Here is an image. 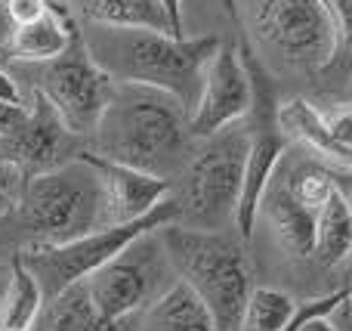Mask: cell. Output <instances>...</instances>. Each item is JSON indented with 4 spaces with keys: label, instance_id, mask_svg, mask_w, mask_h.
<instances>
[{
    "label": "cell",
    "instance_id": "cell-1",
    "mask_svg": "<svg viewBox=\"0 0 352 331\" xmlns=\"http://www.w3.org/2000/svg\"><path fill=\"white\" fill-rule=\"evenodd\" d=\"M84 43L118 84L158 87L173 93L186 109H195L207 65L223 47L217 34L176 37L167 31L109 28V25H87Z\"/></svg>",
    "mask_w": 352,
    "mask_h": 331
},
{
    "label": "cell",
    "instance_id": "cell-2",
    "mask_svg": "<svg viewBox=\"0 0 352 331\" xmlns=\"http://www.w3.org/2000/svg\"><path fill=\"white\" fill-rule=\"evenodd\" d=\"M90 140V152L102 158L170 177L176 167H182L192 140L188 109L173 93L158 87L115 84V96Z\"/></svg>",
    "mask_w": 352,
    "mask_h": 331
},
{
    "label": "cell",
    "instance_id": "cell-3",
    "mask_svg": "<svg viewBox=\"0 0 352 331\" xmlns=\"http://www.w3.org/2000/svg\"><path fill=\"white\" fill-rule=\"evenodd\" d=\"M158 239L173 273L210 307L217 331H241L248 301L254 295V276L238 239L223 229H192L182 223H167L158 229Z\"/></svg>",
    "mask_w": 352,
    "mask_h": 331
},
{
    "label": "cell",
    "instance_id": "cell-4",
    "mask_svg": "<svg viewBox=\"0 0 352 331\" xmlns=\"http://www.w3.org/2000/svg\"><path fill=\"white\" fill-rule=\"evenodd\" d=\"M19 217L37 245H65L105 226L99 173L84 155L22 183Z\"/></svg>",
    "mask_w": 352,
    "mask_h": 331
},
{
    "label": "cell",
    "instance_id": "cell-5",
    "mask_svg": "<svg viewBox=\"0 0 352 331\" xmlns=\"http://www.w3.org/2000/svg\"><path fill=\"white\" fill-rule=\"evenodd\" d=\"M250 130L241 124L207 136L192 161L182 164L179 189V223L192 229H226L235 226L238 198H241L244 164H248Z\"/></svg>",
    "mask_w": 352,
    "mask_h": 331
},
{
    "label": "cell",
    "instance_id": "cell-6",
    "mask_svg": "<svg viewBox=\"0 0 352 331\" xmlns=\"http://www.w3.org/2000/svg\"><path fill=\"white\" fill-rule=\"evenodd\" d=\"M167 223H179L176 195L164 198L158 208H152L140 220L121 223V226H102L96 233H87L74 242H65V245H37V242H31L19 257L25 260V266L41 282L43 297H53L59 291H65L68 285L84 282L90 273H96L102 264L118 257L127 245H133L136 239H142L148 233H158Z\"/></svg>",
    "mask_w": 352,
    "mask_h": 331
},
{
    "label": "cell",
    "instance_id": "cell-7",
    "mask_svg": "<svg viewBox=\"0 0 352 331\" xmlns=\"http://www.w3.org/2000/svg\"><path fill=\"white\" fill-rule=\"evenodd\" d=\"M250 34L278 59L324 72L337 53V31L322 0H248Z\"/></svg>",
    "mask_w": 352,
    "mask_h": 331
},
{
    "label": "cell",
    "instance_id": "cell-8",
    "mask_svg": "<svg viewBox=\"0 0 352 331\" xmlns=\"http://www.w3.org/2000/svg\"><path fill=\"white\" fill-rule=\"evenodd\" d=\"M164 270H173L170 257H167L158 233H148L136 239L133 245H127L109 264H102L96 273H90L84 285L99 316L105 322L124 325L164 291H158V279L164 276Z\"/></svg>",
    "mask_w": 352,
    "mask_h": 331
},
{
    "label": "cell",
    "instance_id": "cell-9",
    "mask_svg": "<svg viewBox=\"0 0 352 331\" xmlns=\"http://www.w3.org/2000/svg\"><path fill=\"white\" fill-rule=\"evenodd\" d=\"M37 81H41L37 90L56 105V111L74 136H93L118 84L90 56L84 43V31L62 56H56L53 62H43Z\"/></svg>",
    "mask_w": 352,
    "mask_h": 331
},
{
    "label": "cell",
    "instance_id": "cell-10",
    "mask_svg": "<svg viewBox=\"0 0 352 331\" xmlns=\"http://www.w3.org/2000/svg\"><path fill=\"white\" fill-rule=\"evenodd\" d=\"M78 140L80 136L68 130L56 105L34 87L28 115L12 130L0 134V171L19 173L25 183L34 173L53 171V167L72 161L78 152H84L78 149Z\"/></svg>",
    "mask_w": 352,
    "mask_h": 331
},
{
    "label": "cell",
    "instance_id": "cell-11",
    "mask_svg": "<svg viewBox=\"0 0 352 331\" xmlns=\"http://www.w3.org/2000/svg\"><path fill=\"white\" fill-rule=\"evenodd\" d=\"M254 111V78L235 47H219L204 74V87L188 115L192 140H207L219 130L241 124Z\"/></svg>",
    "mask_w": 352,
    "mask_h": 331
},
{
    "label": "cell",
    "instance_id": "cell-12",
    "mask_svg": "<svg viewBox=\"0 0 352 331\" xmlns=\"http://www.w3.org/2000/svg\"><path fill=\"white\" fill-rule=\"evenodd\" d=\"M87 161L96 167L99 183H102V202H105V226H121L146 217L152 208H158L164 198L173 195V180L158 177V173L140 171L130 164H118L102 155L84 149Z\"/></svg>",
    "mask_w": 352,
    "mask_h": 331
},
{
    "label": "cell",
    "instance_id": "cell-13",
    "mask_svg": "<svg viewBox=\"0 0 352 331\" xmlns=\"http://www.w3.org/2000/svg\"><path fill=\"white\" fill-rule=\"evenodd\" d=\"M287 149V136L278 127V109H266L256 127H250V149H248V164H244V183L241 198H238V214L235 229L244 242L254 235L256 217L263 211V198H266L269 186L275 180V171L281 164V155Z\"/></svg>",
    "mask_w": 352,
    "mask_h": 331
},
{
    "label": "cell",
    "instance_id": "cell-14",
    "mask_svg": "<svg viewBox=\"0 0 352 331\" xmlns=\"http://www.w3.org/2000/svg\"><path fill=\"white\" fill-rule=\"evenodd\" d=\"M10 41H6V53L10 59L25 62V65H43L62 56L74 41L80 37V28L74 25L72 12L62 6L50 3V10L41 19L28 25H10Z\"/></svg>",
    "mask_w": 352,
    "mask_h": 331
},
{
    "label": "cell",
    "instance_id": "cell-15",
    "mask_svg": "<svg viewBox=\"0 0 352 331\" xmlns=\"http://www.w3.org/2000/svg\"><path fill=\"white\" fill-rule=\"evenodd\" d=\"M136 331H217L213 313L179 276L142 310Z\"/></svg>",
    "mask_w": 352,
    "mask_h": 331
},
{
    "label": "cell",
    "instance_id": "cell-16",
    "mask_svg": "<svg viewBox=\"0 0 352 331\" xmlns=\"http://www.w3.org/2000/svg\"><path fill=\"white\" fill-rule=\"evenodd\" d=\"M278 127L285 130L287 140L300 142L306 152L316 155L324 164L352 167V149L334 140V134L322 118V109H316L306 99H287L285 105H278Z\"/></svg>",
    "mask_w": 352,
    "mask_h": 331
},
{
    "label": "cell",
    "instance_id": "cell-17",
    "mask_svg": "<svg viewBox=\"0 0 352 331\" xmlns=\"http://www.w3.org/2000/svg\"><path fill=\"white\" fill-rule=\"evenodd\" d=\"M84 25H109V28H152L186 37L176 31L161 0H68Z\"/></svg>",
    "mask_w": 352,
    "mask_h": 331
},
{
    "label": "cell",
    "instance_id": "cell-18",
    "mask_svg": "<svg viewBox=\"0 0 352 331\" xmlns=\"http://www.w3.org/2000/svg\"><path fill=\"white\" fill-rule=\"evenodd\" d=\"M263 208H266V217L272 223L275 239L281 242V248L287 254H294V257H312V248H316V211L303 208L287 192V186H278V189L269 186Z\"/></svg>",
    "mask_w": 352,
    "mask_h": 331
},
{
    "label": "cell",
    "instance_id": "cell-19",
    "mask_svg": "<svg viewBox=\"0 0 352 331\" xmlns=\"http://www.w3.org/2000/svg\"><path fill=\"white\" fill-rule=\"evenodd\" d=\"M121 325L105 322L93 303L84 282L68 285L65 291L47 297L31 331H118Z\"/></svg>",
    "mask_w": 352,
    "mask_h": 331
},
{
    "label": "cell",
    "instance_id": "cell-20",
    "mask_svg": "<svg viewBox=\"0 0 352 331\" xmlns=\"http://www.w3.org/2000/svg\"><path fill=\"white\" fill-rule=\"evenodd\" d=\"M312 257L324 270H340V266L346 270V264L352 260V208L340 195V189H334V195L316 214V248H312Z\"/></svg>",
    "mask_w": 352,
    "mask_h": 331
},
{
    "label": "cell",
    "instance_id": "cell-21",
    "mask_svg": "<svg viewBox=\"0 0 352 331\" xmlns=\"http://www.w3.org/2000/svg\"><path fill=\"white\" fill-rule=\"evenodd\" d=\"M43 303H47V297H43L41 282L16 254L10 264V285H6V295L0 301V331H31Z\"/></svg>",
    "mask_w": 352,
    "mask_h": 331
},
{
    "label": "cell",
    "instance_id": "cell-22",
    "mask_svg": "<svg viewBox=\"0 0 352 331\" xmlns=\"http://www.w3.org/2000/svg\"><path fill=\"white\" fill-rule=\"evenodd\" d=\"M294 313V301L278 288H254L241 331H281Z\"/></svg>",
    "mask_w": 352,
    "mask_h": 331
},
{
    "label": "cell",
    "instance_id": "cell-23",
    "mask_svg": "<svg viewBox=\"0 0 352 331\" xmlns=\"http://www.w3.org/2000/svg\"><path fill=\"white\" fill-rule=\"evenodd\" d=\"M287 192H291L294 198H297L303 208H309V211H316L318 214V208H322L324 202H328L331 195H334V177H331V167L328 164H300V167H294L291 173H287Z\"/></svg>",
    "mask_w": 352,
    "mask_h": 331
},
{
    "label": "cell",
    "instance_id": "cell-24",
    "mask_svg": "<svg viewBox=\"0 0 352 331\" xmlns=\"http://www.w3.org/2000/svg\"><path fill=\"white\" fill-rule=\"evenodd\" d=\"M337 31V53L324 72L352 74V0H322Z\"/></svg>",
    "mask_w": 352,
    "mask_h": 331
},
{
    "label": "cell",
    "instance_id": "cell-25",
    "mask_svg": "<svg viewBox=\"0 0 352 331\" xmlns=\"http://www.w3.org/2000/svg\"><path fill=\"white\" fill-rule=\"evenodd\" d=\"M322 118H324V124H328V130L334 134V140L340 142V146L352 149V99L324 109Z\"/></svg>",
    "mask_w": 352,
    "mask_h": 331
},
{
    "label": "cell",
    "instance_id": "cell-26",
    "mask_svg": "<svg viewBox=\"0 0 352 331\" xmlns=\"http://www.w3.org/2000/svg\"><path fill=\"white\" fill-rule=\"evenodd\" d=\"M10 25H28L50 10V0H0Z\"/></svg>",
    "mask_w": 352,
    "mask_h": 331
},
{
    "label": "cell",
    "instance_id": "cell-27",
    "mask_svg": "<svg viewBox=\"0 0 352 331\" xmlns=\"http://www.w3.org/2000/svg\"><path fill=\"white\" fill-rule=\"evenodd\" d=\"M331 167V177H334V186L340 189V195L349 202V208H352V167H334V164H328ZM346 282H352V260L346 264Z\"/></svg>",
    "mask_w": 352,
    "mask_h": 331
},
{
    "label": "cell",
    "instance_id": "cell-28",
    "mask_svg": "<svg viewBox=\"0 0 352 331\" xmlns=\"http://www.w3.org/2000/svg\"><path fill=\"white\" fill-rule=\"evenodd\" d=\"M25 115H28V103H6V99H0V134L12 130Z\"/></svg>",
    "mask_w": 352,
    "mask_h": 331
},
{
    "label": "cell",
    "instance_id": "cell-29",
    "mask_svg": "<svg viewBox=\"0 0 352 331\" xmlns=\"http://www.w3.org/2000/svg\"><path fill=\"white\" fill-rule=\"evenodd\" d=\"M0 99H6V103H25L19 87H16V81H12L3 68H0Z\"/></svg>",
    "mask_w": 352,
    "mask_h": 331
},
{
    "label": "cell",
    "instance_id": "cell-30",
    "mask_svg": "<svg viewBox=\"0 0 352 331\" xmlns=\"http://www.w3.org/2000/svg\"><path fill=\"white\" fill-rule=\"evenodd\" d=\"M161 3H164V10H167V16H170V22L176 25V31L186 34V31H182V0H161Z\"/></svg>",
    "mask_w": 352,
    "mask_h": 331
},
{
    "label": "cell",
    "instance_id": "cell-31",
    "mask_svg": "<svg viewBox=\"0 0 352 331\" xmlns=\"http://www.w3.org/2000/svg\"><path fill=\"white\" fill-rule=\"evenodd\" d=\"M6 211H10V195H6L3 183H0V214H6Z\"/></svg>",
    "mask_w": 352,
    "mask_h": 331
},
{
    "label": "cell",
    "instance_id": "cell-32",
    "mask_svg": "<svg viewBox=\"0 0 352 331\" xmlns=\"http://www.w3.org/2000/svg\"><path fill=\"white\" fill-rule=\"evenodd\" d=\"M6 285H10V273H0V301L6 295Z\"/></svg>",
    "mask_w": 352,
    "mask_h": 331
},
{
    "label": "cell",
    "instance_id": "cell-33",
    "mask_svg": "<svg viewBox=\"0 0 352 331\" xmlns=\"http://www.w3.org/2000/svg\"><path fill=\"white\" fill-rule=\"evenodd\" d=\"M349 93H352V74H349Z\"/></svg>",
    "mask_w": 352,
    "mask_h": 331
}]
</instances>
